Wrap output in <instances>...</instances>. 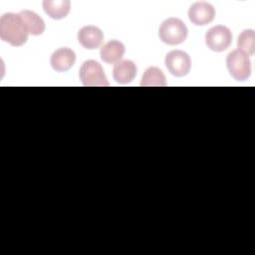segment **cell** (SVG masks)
Instances as JSON below:
<instances>
[{"mask_svg":"<svg viewBox=\"0 0 255 255\" xmlns=\"http://www.w3.org/2000/svg\"><path fill=\"white\" fill-rule=\"evenodd\" d=\"M28 28L20 16L16 13H5L0 18V38L14 47L24 45L28 40Z\"/></svg>","mask_w":255,"mask_h":255,"instance_id":"6da1fadb","label":"cell"},{"mask_svg":"<svg viewBox=\"0 0 255 255\" xmlns=\"http://www.w3.org/2000/svg\"><path fill=\"white\" fill-rule=\"evenodd\" d=\"M187 32L186 25L180 19L170 17L161 23L158 36L167 45H178L185 41Z\"/></svg>","mask_w":255,"mask_h":255,"instance_id":"7a4b0ae2","label":"cell"},{"mask_svg":"<svg viewBox=\"0 0 255 255\" xmlns=\"http://www.w3.org/2000/svg\"><path fill=\"white\" fill-rule=\"evenodd\" d=\"M226 65L230 75L237 81H245L251 74L249 56L240 50H234L227 55Z\"/></svg>","mask_w":255,"mask_h":255,"instance_id":"3957f363","label":"cell"},{"mask_svg":"<svg viewBox=\"0 0 255 255\" xmlns=\"http://www.w3.org/2000/svg\"><path fill=\"white\" fill-rule=\"evenodd\" d=\"M80 79L87 87H108L109 82L100 63L95 60L85 61L80 69Z\"/></svg>","mask_w":255,"mask_h":255,"instance_id":"277c9868","label":"cell"},{"mask_svg":"<svg viewBox=\"0 0 255 255\" xmlns=\"http://www.w3.org/2000/svg\"><path fill=\"white\" fill-rule=\"evenodd\" d=\"M232 42V33L226 26L217 25L210 28L205 34L207 47L215 52L225 51Z\"/></svg>","mask_w":255,"mask_h":255,"instance_id":"5b68a950","label":"cell"},{"mask_svg":"<svg viewBox=\"0 0 255 255\" xmlns=\"http://www.w3.org/2000/svg\"><path fill=\"white\" fill-rule=\"evenodd\" d=\"M168 72L175 77L186 76L191 68V60L187 53L181 50H173L166 54L164 60Z\"/></svg>","mask_w":255,"mask_h":255,"instance_id":"8992f818","label":"cell"},{"mask_svg":"<svg viewBox=\"0 0 255 255\" xmlns=\"http://www.w3.org/2000/svg\"><path fill=\"white\" fill-rule=\"evenodd\" d=\"M215 17L214 7L207 2H196L188 10V18L194 25L204 26Z\"/></svg>","mask_w":255,"mask_h":255,"instance_id":"52a82bcc","label":"cell"},{"mask_svg":"<svg viewBox=\"0 0 255 255\" xmlns=\"http://www.w3.org/2000/svg\"><path fill=\"white\" fill-rule=\"evenodd\" d=\"M104 34L100 28L93 25L84 26L78 32L79 43L88 50H94L101 46Z\"/></svg>","mask_w":255,"mask_h":255,"instance_id":"ba28073f","label":"cell"},{"mask_svg":"<svg viewBox=\"0 0 255 255\" xmlns=\"http://www.w3.org/2000/svg\"><path fill=\"white\" fill-rule=\"evenodd\" d=\"M76 61V54L70 48H59L51 56L50 64L57 72H65L72 68Z\"/></svg>","mask_w":255,"mask_h":255,"instance_id":"9c48e42d","label":"cell"},{"mask_svg":"<svg viewBox=\"0 0 255 255\" xmlns=\"http://www.w3.org/2000/svg\"><path fill=\"white\" fill-rule=\"evenodd\" d=\"M136 75V66L130 60H123L115 64L113 70V77L117 83L128 84L130 83Z\"/></svg>","mask_w":255,"mask_h":255,"instance_id":"30bf717a","label":"cell"},{"mask_svg":"<svg viewBox=\"0 0 255 255\" xmlns=\"http://www.w3.org/2000/svg\"><path fill=\"white\" fill-rule=\"evenodd\" d=\"M125 46L122 42L112 40L101 48V58L108 64H115L121 61L125 54Z\"/></svg>","mask_w":255,"mask_h":255,"instance_id":"8fae6325","label":"cell"},{"mask_svg":"<svg viewBox=\"0 0 255 255\" xmlns=\"http://www.w3.org/2000/svg\"><path fill=\"white\" fill-rule=\"evenodd\" d=\"M71 8L69 0H45L43 1V9L45 13L53 19L60 20L65 18Z\"/></svg>","mask_w":255,"mask_h":255,"instance_id":"7c38bea8","label":"cell"},{"mask_svg":"<svg viewBox=\"0 0 255 255\" xmlns=\"http://www.w3.org/2000/svg\"><path fill=\"white\" fill-rule=\"evenodd\" d=\"M19 14L23 18L30 34L34 36L43 34L45 31V23L37 13L30 10H23L19 12Z\"/></svg>","mask_w":255,"mask_h":255,"instance_id":"4fadbf2b","label":"cell"},{"mask_svg":"<svg viewBox=\"0 0 255 255\" xmlns=\"http://www.w3.org/2000/svg\"><path fill=\"white\" fill-rule=\"evenodd\" d=\"M140 86L142 87H164L166 79L163 72L156 67H149L145 70Z\"/></svg>","mask_w":255,"mask_h":255,"instance_id":"5bb4252c","label":"cell"},{"mask_svg":"<svg viewBox=\"0 0 255 255\" xmlns=\"http://www.w3.org/2000/svg\"><path fill=\"white\" fill-rule=\"evenodd\" d=\"M238 50L246 54L247 56H252L255 52V32L252 29L244 30L238 37L237 41Z\"/></svg>","mask_w":255,"mask_h":255,"instance_id":"9a60e30c","label":"cell"}]
</instances>
